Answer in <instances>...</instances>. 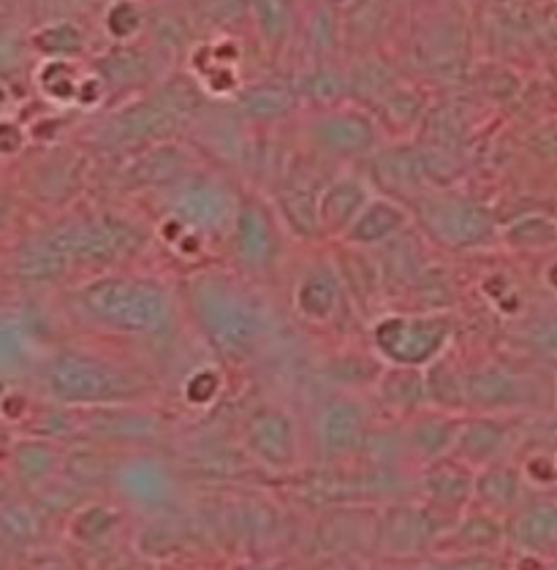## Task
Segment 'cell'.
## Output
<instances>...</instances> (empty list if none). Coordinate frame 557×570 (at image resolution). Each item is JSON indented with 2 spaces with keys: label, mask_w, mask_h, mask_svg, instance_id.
<instances>
[{
  "label": "cell",
  "mask_w": 557,
  "mask_h": 570,
  "mask_svg": "<svg viewBox=\"0 0 557 570\" xmlns=\"http://www.w3.org/2000/svg\"><path fill=\"white\" fill-rule=\"evenodd\" d=\"M188 302L202 334L223 358L243 362L258 348L264 334L262 305L234 277L221 272L190 277Z\"/></svg>",
  "instance_id": "6da1fadb"
},
{
  "label": "cell",
  "mask_w": 557,
  "mask_h": 570,
  "mask_svg": "<svg viewBox=\"0 0 557 570\" xmlns=\"http://www.w3.org/2000/svg\"><path fill=\"white\" fill-rule=\"evenodd\" d=\"M202 111L199 92L185 79H175L150 98L117 109L104 122L101 141L111 150H145V147L169 141L185 122Z\"/></svg>",
  "instance_id": "7a4b0ae2"
},
{
  "label": "cell",
  "mask_w": 557,
  "mask_h": 570,
  "mask_svg": "<svg viewBox=\"0 0 557 570\" xmlns=\"http://www.w3.org/2000/svg\"><path fill=\"white\" fill-rule=\"evenodd\" d=\"M90 318L120 334H156L169 324L172 299L166 288L145 277H104L82 291Z\"/></svg>",
  "instance_id": "3957f363"
},
{
  "label": "cell",
  "mask_w": 557,
  "mask_h": 570,
  "mask_svg": "<svg viewBox=\"0 0 557 570\" xmlns=\"http://www.w3.org/2000/svg\"><path fill=\"white\" fill-rule=\"evenodd\" d=\"M55 392L85 405H131L150 392V383L136 370L90 356H68L55 367Z\"/></svg>",
  "instance_id": "277c9868"
},
{
  "label": "cell",
  "mask_w": 557,
  "mask_h": 570,
  "mask_svg": "<svg viewBox=\"0 0 557 570\" xmlns=\"http://www.w3.org/2000/svg\"><path fill=\"white\" fill-rule=\"evenodd\" d=\"M413 213L430 239L449 250H468L495 237L492 215L473 198L436 190L413 198Z\"/></svg>",
  "instance_id": "5b68a950"
},
{
  "label": "cell",
  "mask_w": 557,
  "mask_h": 570,
  "mask_svg": "<svg viewBox=\"0 0 557 570\" xmlns=\"http://www.w3.org/2000/svg\"><path fill=\"white\" fill-rule=\"evenodd\" d=\"M375 348L398 367H422L449 343V321L441 315H392L373 330Z\"/></svg>",
  "instance_id": "8992f818"
},
{
  "label": "cell",
  "mask_w": 557,
  "mask_h": 570,
  "mask_svg": "<svg viewBox=\"0 0 557 570\" xmlns=\"http://www.w3.org/2000/svg\"><path fill=\"white\" fill-rule=\"evenodd\" d=\"M237 209V198L218 177L188 175L169 188L172 218L196 232H223L234 226Z\"/></svg>",
  "instance_id": "52a82bcc"
},
{
  "label": "cell",
  "mask_w": 557,
  "mask_h": 570,
  "mask_svg": "<svg viewBox=\"0 0 557 570\" xmlns=\"http://www.w3.org/2000/svg\"><path fill=\"white\" fill-rule=\"evenodd\" d=\"M441 513L432 505H392L379 524V543L387 554H419L449 532Z\"/></svg>",
  "instance_id": "ba28073f"
},
{
  "label": "cell",
  "mask_w": 557,
  "mask_h": 570,
  "mask_svg": "<svg viewBox=\"0 0 557 570\" xmlns=\"http://www.w3.org/2000/svg\"><path fill=\"white\" fill-rule=\"evenodd\" d=\"M368 411L354 396L340 394L332 396L319 416V443L321 454L330 462H340L354 456L368 445L370 424Z\"/></svg>",
  "instance_id": "9c48e42d"
},
{
  "label": "cell",
  "mask_w": 557,
  "mask_h": 570,
  "mask_svg": "<svg viewBox=\"0 0 557 570\" xmlns=\"http://www.w3.org/2000/svg\"><path fill=\"white\" fill-rule=\"evenodd\" d=\"M145 242V234L131 220L98 218L66 234V250L92 264H111L134 256Z\"/></svg>",
  "instance_id": "30bf717a"
},
{
  "label": "cell",
  "mask_w": 557,
  "mask_h": 570,
  "mask_svg": "<svg viewBox=\"0 0 557 570\" xmlns=\"http://www.w3.org/2000/svg\"><path fill=\"white\" fill-rule=\"evenodd\" d=\"M245 445L264 468L289 470L300 456V438L296 424L283 407H262L253 413L245 430Z\"/></svg>",
  "instance_id": "8fae6325"
},
{
  "label": "cell",
  "mask_w": 557,
  "mask_h": 570,
  "mask_svg": "<svg viewBox=\"0 0 557 570\" xmlns=\"http://www.w3.org/2000/svg\"><path fill=\"white\" fill-rule=\"evenodd\" d=\"M468 33L462 22L438 17L419 30L413 41V58L424 73L436 79H455L466 68Z\"/></svg>",
  "instance_id": "7c38bea8"
},
{
  "label": "cell",
  "mask_w": 557,
  "mask_h": 570,
  "mask_svg": "<svg viewBox=\"0 0 557 570\" xmlns=\"http://www.w3.org/2000/svg\"><path fill=\"white\" fill-rule=\"evenodd\" d=\"M311 139L321 153L354 158L373 150L375 122L362 109H326L311 122Z\"/></svg>",
  "instance_id": "4fadbf2b"
},
{
  "label": "cell",
  "mask_w": 557,
  "mask_h": 570,
  "mask_svg": "<svg viewBox=\"0 0 557 570\" xmlns=\"http://www.w3.org/2000/svg\"><path fill=\"white\" fill-rule=\"evenodd\" d=\"M234 253L240 264L251 272H264L277 258V228L270 209L262 202L240 204L237 218H234Z\"/></svg>",
  "instance_id": "5bb4252c"
},
{
  "label": "cell",
  "mask_w": 557,
  "mask_h": 570,
  "mask_svg": "<svg viewBox=\"0 0 557 570\" xmlns=\"http://www.w3.org/2000/svg\"><path fill=\"white\" fill-rule=\"evenodd\" d=\"M190 175V158L175 141L136 150L123 166V183L128 188H166Z\"/></svg>",
  "instance_id": "9a60e30c"
},
{
  "label": "cell",
  "mask_w": 557,
  "mask_h": 570,
  "mask_svg": "<svg viewBox=\"0 0 557 570\" xmlns=\"http://www.w3.org/2000/svg\"><path fill=\"white\" fill-rule=\"evenodd\" d=\"M511 443V430L504 419L495 416H479L473 421H466L457 430L455 445L451 454L457 462L468 464L470 470H481L487 464L500 462Z\"/></svg>",
  "instance_id": "2e32d148"
},
{
  "label": "cell",
  "mask_w": 557,
  "mask_h": 570,
  "mask_svg": "<svg viewBox=\"0 0 557 570\" xmlns=\"http://www.w3.org/2000/svg\"><path fill=\"white\" fill-rule=\"evenodd\" d=\"M466 402L481 413L511 411L525 402V381L500 364H485L466 373Z\"/></svg>",
  "instance_id": "e0dca14e"
},
{
  "label": "cell",
  "mask_w": 557,
  "mask_h": 570,
  "mask_svg": "<svg viewBox=\"0 0 557 570\" xmlns=\"http://www.w3.org/2000/svg\"><path fill=\"white\" fill-rule=\"evenodd\" d=\"M419 483H422L427 503L432 508H438V511H455V508L466 505L473 498L476 470L457 462L455 456H443V460L424 464Z\"/></svg>",
  "instance_id": "ac0fdd59"
},
{
  "label": "cell",
  "mask_w": 557,
  "mask_h": 570,
  "mask_svg": "<svg viewBox=\"0 0 557 570\" xmlns=\"http://www.w3.org/2000/svg\"><path fill=\"white\" fill-rule=\"evenodd\" d=\"M511 538L528 554H557V498H536L519 505L511 522Z\"/></svg>",
  "instance_id": "d6986e66"
},
{
  "label": "cell",
  "mask_w": 557,
  "mask_h": 570,
  "mask_svg": "<svg viewBox=\"0 0 557 570\" xmlns=\"http://www.w3.org/2000/svg\"><path fill=\"white\" fill-rule=\"evenodd\" d=\"M368 185L359 177H338L330 185H324L319 202V218L321 234H334V237H345L351 223L359 218L364 207H368Z\"/></svg>",
  "instance_id": "ffe728a7"
},
{
  "label": "cell",
  "mask_w": 557,
  "mask_h": 570,
  "mask_svg": "<svg viewBox=\"0 0 557 570\" xmlns=\"http://www.w3.org/2000/svg\"><path fill=\"white\" fill-rule=\"evenodd\" d=\"M92 430L117 443H153L164 435V419L153 411L128 405H111L92 419Z\"/></svg>",
  "instance_id": "44dd1931"
},
{
  "label": "cell",
  "mask_w": 557,
  "mask_h": 570,
  "mask_svg": "<svg viewBox=\"0 0 557 570\" xmlns=\"http://www.w3.org/2000/svg\"><path fill=\"white\" fill-rule=\"evenodd\" d=\"M408 223L405 207H400L394 198H373L368 202V207L359 213V218L351 223V228L345 232V242L356 247H370L389 242L392 237L402 234Z\"/></svg>",
  "instance_id": "7402d4cb"
},
{
  "label": "cell",
  "mask_w": 557,
  "mask_h": 570,
  "mask_svg": "<svg viewBox=\"0 0 557 570\" xmlns=\"http://www.w3.org/2000/svg\"><path fill=\"white\" fill-rule=\"evenodd\" d=\"M375 177L381 179L383 188L394 194H411L413 198L424 196L430 177H427L422 153L413 147H392L381 153L373 164Z\"/></svg>",
  "instance_id": "603a6c76"
},
{
  "label": "cell",
  "mask_w": 557,
  "mask_h": 570,
  "mask_svg": "<svg viewBox=\"0 0 557 570\" xmlns=\"http://www.w3.org/2000/svg\"><path fill=\"white\" fill-rule=\"evenodd\" d=\"M457 430H460V424L455 419L441 416V413H436V416H419L405 430L408 454L417 456L422 464L443 460V456L451 454Z\"/></svg>",
  "instance_id": "cb8c5ba5"
},
{
  "label": "cell",
  "mask_w": 557,
  "mask_h": 570,
  "mask_svg": "<svg viewBox=\"0 0 557 570\" xmlns=\"http://www.w3.org/2000/svg\"><path fill=\"white\" fill-rule=\"evenodd\" d=\"M389 24V0H349L340 17L343 41L351 49H368Z\"/></svg>",
  "instance_id": "d4e9b609"
},
{
  "label": "cell",
  "mask_w": 557,
  "mask_h": 570,
  "mask_svg": "<svg viewBox=\"0 0 557 570\" xmlns=\"http://www.w3.org/2000/svg\"><path fill=\"white\" fill-rule=\"evenodd\" d=\"M519 494H522L519 470H514L504 462H495L476 470L473 500H479L485 505V511H514V508H519Z\"/></svg>",
  "instance_id": "484cf974"
},
{
  "label": "cell",
  "mask_w": 557,
  "mask_h": 570,
  "mask_svg": "<svg viewBox=\"0 0 557 570\" xmlns=\"http://www.w3.org/2000/svg\"><path fill=\"white\" fill-rule=\"evenodd\" d=\"M296 101H300V96L286 85L258 82L240 92L237 109L253 122H277L296 109Z\"/></svg>",
  "instance_id": "4316f807"
},
{
  "label": "cell",
  "mask_w": 557,
  "mask_h": 570,
  "mask_svg": "<svg viewBox=\"0 0 557 570\" xmlns=\"http://www.w3.org/2000/svg\"><path fill=\"white\" fill-rule=\"evenodd\" d=\"M321 190L315 188L307 177L289 179L286 188H283L281 213L289 226L294 228L296 234H302V237H315V234H321V218H319Z\"/></svg>",
  "instance_id": "83f0119b"
},
{
  "label": "cell",
  "mask_w": 557,
  "mask_h": 570,
  "mask_svg": "<svg viewBox=\"0 0 557 570\" xmlns=\"http://www.w3.org/2000/svg\"><path fill=\"white\" fill-rule=\"evenodd\" d=\"M101 77L104 85L120 90H134L139 85H147L153 79V58L145 49L136 47H117L101 60Z\"/></svg>",
  "instance_id": "f1b7e54d"
},
{
  "label": "cell",
  "mask_w": 557,
  "mask_h": 570,
  "mask_svg": "<svg viewBox=\"0 0 557 570\" xmlns=\"http://www.w3.org/2000/svg\"><path fill=\"white\" fill-rule=\"evenodd\" d=\"M340 305V285L338 277L332 272L313 269L307 272L305 281L296 288V307L305 315L307 321L315 324H324L334 315V309Z\"/></svg>",
  "instance_id": "f546056e"
},
{
  "label": "cell",
  "mask_w": 557,
  "mask_h": 570,
  "mask_svg": "<svg viewBox=\"0 0 557 570\" xmlns=\"http://www.w3.org/2000/svg\"><path fill=\"white\" fill-rule=\"evenodd\" d=\"M379 394L394 411H417L427 402V381L419 373V367H398L394 364L379 377Z\"/></svg>",
  "instance_id": "4dcf8cb0"
},
{
  "label": "cell",
  "mask_w": 557,
  "mask_h": 570,
  "mask_svg": "<svg viewBox=\"0 0 557 570\" xmlns=\"http://www.w3.org/2000/svg\"><path fill=\"white\" fill-rule=\"evenodd\" d=\"M379 117L387 122V128L392 131H408V128H417L419 122L427 117V101L422 90L408 88V85H394L379 104Z\"/></svg>",
  "instance_id": "1f68e13d"
},
{
  "label": "cell",
  "mask_w": 557,
  "mask_h": 570,
  "mask_svg": "<svg viewBox=\"0 0 557 570\" xmlns=\"http://www.w3.org/2000/svg\"><path fill=\"white\" fill-rule=\"evenodd\" d=\"M345 77H349V96L362 104H379L398 85L392 66L368 55L351 71H345Z\"/></svg>",
  "instance_id": "d6a6232c"
},
{
  "label": "cell",
  "mask_w": 557,
  "mask_h": 570,
  "mask_svg": "<svg viewBox=\"0 0 557 570\" xmlns=\"http://www.w3.org/2000/svg\"><path fill=\"white\" fill-rule=\"evenodd\" d=\"M427 402H436L441 411H457V407L468 405L466 402V375L455 370L449 358L438 356L430 362V373H427Z\"/></svg>",
  "instance_id": "836d02e7"
},
{
  "label": "cell",
  "mask_w": 557,
  "mask_h": 570,
  "mask_svg": "<svg viewBox=\"0 0 557 570\" xmlns=\"http://www.w3.org/2000/svg\"><path fill=\"white\" fill-rule=\"evenodd\" d=\"M253 0H190L188 22L196 30H226L245 20Z\"/></svg>",
  "instance_id": "e575fe53"
},
{
  "label": "cell",
  "mask_w": 557,
  "mask_h": 570,
  "mask_svg": "<svg viewBox=\"0 0 557 570\" xmlns=\"http://www.w3.org/2000/svg\"><path fill=\"white\" fill-rule=\"evenodd\" d=\"M296 96L307 98L315 107L334 109L343 98H349V77L343 71H334L330 66H319L300 79Z\"/></svg>",
  "instance_id": "d590c367"
},
{
  "label": "cell",
  "mask_w": 557,
  "mask_h": 570,
  "mask_svg": "<svg viewBox=\"0 0 557 570\" xmlns=\"http://www.w3.org/2000/svg\"><path fill=\"white\" fill-rule=\"evenodd\" d=\"M251 9L264 45L281 47L294 30V6H291V0H253Z\"/></svg>",
  "instance_id": "8d00e7d4"
},
{
  "label": "cell",
  "mask_w": 557,
  "mask_h": 570,
  "mask_svg": "<svg viewBox=\"0 0 557 570\" xmlns=\"http://www.w3.org/2000/svg\"><path fill=\"white\" fill-rule=\"evenodd\" d=\"M504 237L514 250H547L557 242V223L544 215H528V218L511 223Z\"/></svg>",
  "instance_id": "74e56055"
},
{
  "label": "cell",
  "mask_w": 557,
  "mask_h": 570,
  "mask_svg": "<svg viewBox=\"0 0 557 570\" xmlns=\"http://www.w3.org/2000/svg\"><path fill=\"white\" fill-rule=\"evenodd\" d=\"M519 343L544 362H557V313H544L530 318L519 330Z\"/></svg>",
  "instance_id": "f35d334b"
},
{
  "label": "cell",
  "mask_w": 557,
  "mask_h": 570,
  "mask_svg": "<svg viewBox=\"0 0 557 570\" xmlns=\"http://www.w3.org/2000/svg\"><path fill=\"white\" fill-rule=\"evenodd\" d=\"M305 33H307V47L313 49L315 55H330L334 47L340 45V17L334 14V9L330 3H319L311 11L305 24Z\"/></svg>",
  "instance_id": "ab89813d"
},
{
  "label": "cell",
  "mask_w": 557,
  "mask_h": 570,
  "mask_svg": "<svg viewBox=\"0 0 557 570\" xmlns=\"http://www.w3.org/2000/svg\"><path fill=\"white\" fill-rule=\"evenodd\" d=\"M343 277H345V283H349L351 294L368 302V299H373L375 288H379L381 269L370 262L368 256H362V253L349 250L343 256Z\"/></svg>",
  "instance_id": "60d3db41"
},
{
  "label": "cell",
  "mask_w": 557,
  "mask_h": 570,
  "mask_svg": "<svg viewBox=\"0 0 557 570\" xmlns=\"http://www.w3.org/2000/svg\"><path fill=\"white\" fill-rule=\"evenodd\" d=\"M455 532H457V538L466 543V549H470V551L490 549L500 541V538H504V527H500V522L492 517L490 511L473 513V517L462 519V524L457 527Z\"/></svg>",
  "instance_id": "b9f144b4"
},
{
  "label": "cell",
  "mask_w": 557,
  "mask_h": 570,
  "mask_svg": "<svg viewBox=\"0 0 557 570\" xmlns=\"http://www.w3.org/2000/svg\"><path fill=\"white\" fill-rule=\"evenodd\" d=\"M153 36H156L158 49L177 55L179 49L188 47V41H190V22L183 20V17L164 11V14L153 17Z\"/></svg>",
  "instance_id": "7bdbcfd3"
},
{
  "label": "cell",
  "mask_w": 557,
  "mask_h": 570,
  "mask_svg": "<svg viewBox=\"0 0 557 570\" xmlns=\"http://www.w3.org/2000/svg\"><path fill=\"white\" fill-rule=\"evenodd\" d=\"M330 373H332V381L345 383V386H356V383H364V381H379L383 375L379 364L368 362L364 356L338 358V362H332Z\"/></svg>",
  "instance_id": "ee69618b"
},
{
  "label": "cell",
  "mask_w": 557,
  "mask_h": 570,
  "mask_svg": "<svg viewBox=\"0 0 557 570\" xmlns=\"http://www.w3.org/2000/svg\"><path fill=\"white\" fill-rule=\"evenodd\" d=\"M107 24H109L111 33L117 36V39H128V36H134L136 30H139L141 14H139V9H136L134 3H128V0H120V3H117L115 9L109 11Z\"/></svg>",
  "instance_id": "f6af8a7d"
},
{
  "label": "cell",
  "mask_w": 557,
  "mask_h": 570,
  "mask_svg": "<svg viewBox=\"0 0 557 570\" xmlns=\"http://www.w3.org/2000/svg\"><path fill=\"white\" fill-rule=\"evenodd\" d=\"M419 570H500V566L487 554H457L427 562V566Z\"/></svg>",
  "instance_id": "bcb514c9"
},
{
  "label": "cell",
  "mask_w": 557,
  "mask_h": 570,
  "mask_svg": "<svg viewBox=\"0 0 557 570\" xmlns=\"http://www.w3.org/2000/svg\"><path fill=\"white\" fill-rule=\"evenodd\" d=\"M218 392V377L213 373H199L190 377L188 383V400L190 402H209Z\"/></svg>",
  "instance_id": "7dc6e473"
},
{
  "label": "cell",
  "mask_w": 557,
  "mask_h": 570,
  "mask_svg": "<svg viewBox=\"0 0 557 570\" xmlns=\"http://www.w3.org/2000/svg\"><path fill=\"white\" fill-rule=\"evenodd\" d=\"M47 39H55V52H74V49H79V33L74 28H68V24L49 30Z\"/></svg>",
  "instance_id": "c3c4849f"
},
{
  "label": "cell",
  "mask_w": 557,
  "mask_h": 570,
  "mask_svg": "<svg viewBox=\"0 0 557 570\" xmlns=\"http://www.w3.org/2000/svg\"><path fill=\"white\" fill-rule=\"evenodd\" d=\"M538 139H541L544 153L555 155V158H557V126L555 128H547V131L538 136Z\"/></svg>",
  "instance_id": "681fc988"
}]
</instances>
